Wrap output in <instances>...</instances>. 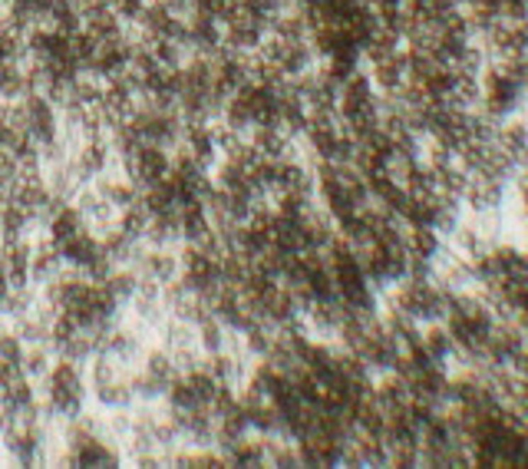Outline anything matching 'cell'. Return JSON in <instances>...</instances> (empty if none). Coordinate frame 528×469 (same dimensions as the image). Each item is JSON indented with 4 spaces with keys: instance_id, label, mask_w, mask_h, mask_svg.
Segmentation results:
<instances>
[{
    "instance_id": "3957f363",
    "label": "cell",
    "mask_w": 528,
    "mask_h": 469,
    "mask_svg": "<svg viewBox=\"0 0 528 469\" xmlns=\"http://www.w3.org/2000/svg\"><path fill=\"white\" fill-rule=\"evenodd\" d=\"M142 370H149L152 377H159L165 387H169V383H172V377L179 374V370H175V360H172V351H169V347H152V351L145 354V367H142Z\"/></svg>"
},
{
    "instance_id": "6da1fadb",
    "label": "cell",
    "mask_w": 528,
    "mask_h": 469,
    "mask_svg": "<svg viewBox=\"0 0 528 469\" xmlns=\"http://www.w3.org/2000/svg\"><path fill=\"white\" fill-rule=\"evenodd\" d=\"M195 341H198L202 354H218V351L228 347V327L211 314V317H205L202 324H195Z\"/></svg>"
},
{
    "instance_id": "277c9868",
    "label": "cell",
    "mask_w": 528,
    "mask_h": 469,
    "mask_svg": "<svg viewBox=\"0 0 528 469\" xmlns=\"http://www.w3.org/2000/svg\"><path fill=\"white\" fill-rule=\"evenodd\" d=\"M20 370L30 377V380H37V377H47L50 374V357H47V347L43 344H30L23 351V360H20Z\"/></svg>"
},
{
    "instance_id": "7a4b0ae2",
    "label": "cell",
    "mask_w": 528,
    "mask_h": 469,
    "mask_svg": "<svg viewBox=\"0 0 528 469\" xmlns=\"http://www.w3.org/2000/svg\"><path fill=\"white\" fill-rule=\"evenodd\" d=\"M96 192L103 195L106 202H109V205H113L116 211H119V209H129V205L139 199V189H135L129 179H103Z\"/></svg>"
},
{
    "instance_id": "5b68a950",
    "label": "cell",
    "mask_w": 528,
    "mask_h": 469,
    "mask_svg": "<svg viewBox=\"0 0 528 469\" xmlns=\"http://www.w3.org/2000/svg\"><path fill=\"white\" fill-rule=\"evenodd\" d=\"M23 341L17 337V331L13 334H0V360H7V364L20 367V360H23Z\"/></svg>"
}]
</instances>
